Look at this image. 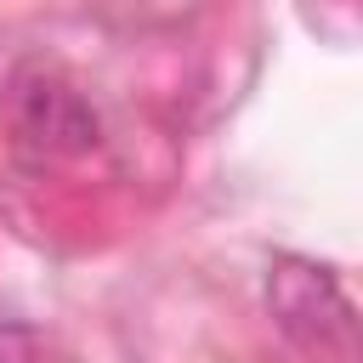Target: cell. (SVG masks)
<instances>
[{
    "label": "cell",
    "mask_w": 363,
    "mask_h": 363,
    "mask_svg": "<svg viewBox=\"0 0 363 363\" xmlns=\"http://www.w3.org/2000/svg\"><path fill=\"white\" fill-rule=\"evenodd\" d=\"M23 136L45 153H79L96 142V113L57 79H40L23 91Z\"/></svg>",
    "instance_id": "2"
},
{
    "label": "cell",
    "mask_w": 363,
    "mask_h": 363,
    "mask_svg": "<svg viewBox=\"0 0 363 363\" xmlns=\"http://www.w3.org/2000/svg\"><path fill=\"white\" fill-rule=\"evenodd\" d=\"M267 306L278 318V329L301 346H346L352 340V306L335 284L329 267H312L301 255H278L267 267Z\"/></svg>",
    "instance_id": "1"
},
{
    "label": "cell",
    "mask_w": 363,
    "mask_h": 363,
    "mask_svg": "<svg viewBox=\"0 0 363 363\" xmlns=\"http://www.w3.org/2000/svg\"><path fill=\"white\" fill-rule=\"evenodd\" d=\"M28 352H23V329L11 323V318H0V363H23Z\"/></svg>",
    "instance_id": "3"
}]
</instances>
